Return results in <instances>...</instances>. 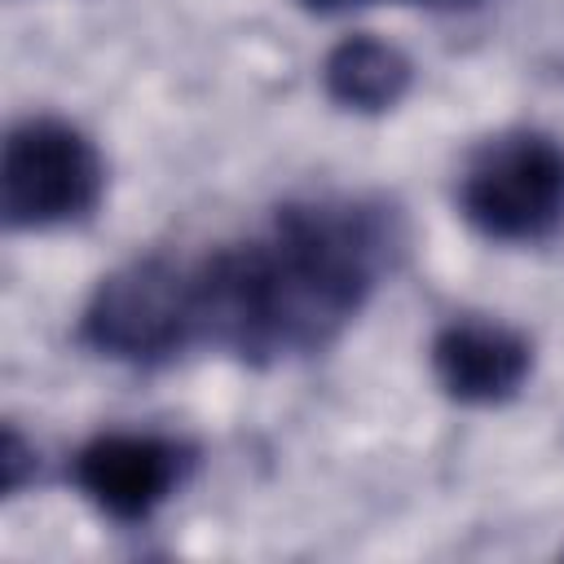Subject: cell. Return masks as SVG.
Segmentation results:
<instances>
[{"mask_svg": "<svg viewBox=\"0 0 564 564\" xmlns=\"http://www.w3.org/2000/svg\"><path fill=\"white\" fill-rule=\"evenodd\" d=\"M397 247V212L375 198L282 203L260 234L189 260L194 348L251 366L322 352L366 308Z\"/></svg>", "mask_w": 564, "mask_h": 564, "instance_id": "6da1fadb", "label": "cell"}, {"mask_svg": "<svg viewBox=\"0 0 564 564\" xmlns=\"http://www.w3.org/2000/svg\"><path fill=\"white\" fill-rule=\"evenodd\" d=\"M432 375L441 392L458 405H502L511 401L529 370L533 348L520 330L489 317H454L432 335Z\"/></svg>", "mask_w": 564, "mask_h": 564, "instance_id": "8992f818", "label": "cell"}, {"mask_svg": "<svg viewBox=\"0 0 564 564\" xmlns=\"http://www.w3.org/2000/svg\"><path fill=\"white\" fill-rule=\"evenodd\" d=\"M106 189L97 145L66 119H22L4 137L0 212L9 229H53L88 216Z\"/></svg>", "mask_w": 564, "mask_h": 564, "instance_id": "277c9868", "label": "cell"}, {"mask_svg": "<svg viewBox=\"0 0 564 564\" xmlns=\"http://www.w3.org/2000/svg\"><path fill=\"white\" fill-rule=\"evenodd\" d=\"M414 84V66L410 57L379 40V35H344L326 62H322V88L326 97L339 106V110H352V115H383L392 110Z\"/></svg>", "mask_w": 564, "mask_h": 564, "instance_id": "52a82bcc", "label": "cell"}, {"mask_svg": "<svg viewBox=\"0 0 564 564\" xmlns=\"http://www.w3.org/2000/svg\"><path fill=\"white\" fill-rule=\"evenodd\" d=\"M295 4L308 9V13L330 18V13H348V9H361V4H375V0H295Z\"/></svg>", "mask_w": 564, "mask_h": 564, "instance_id": "9c48e42d", "label": "cell"}, {"mask_svg": "<svg viewBox=\"0 0 564 564\" xmlns=\"http://www.w3.org/2000/svg\"><path fill=\"white\" fill-rule=\"evenodd\" d=\"M31 476H35V445L13 423H4V436H0V494L18 498Z\"/></svg>", "mask_w": 564, "mask_h": 564, "instance_id": "ba28073f", "label": "cell"}, {"mask_svg": "<svg viewBox=\"0 0 564 564\" xmlns=\"http://www.w3.org/2000/svg\"><path fill=\"white\" fill-rule=\"evenodd\" d=\"M194 449L154 432H101L70 458L75 489L115 524L150 520L185 480Z\"/></svg>", "mask_w": 564, "mask_h": 564, "instance_id": "5b68a950", "label": "cell"}, {"mask_svg": "<svg viewBox=\"0 0 564 564\" xmlns=\"http://www.w3.org/2000/svg\"><path fill=\"white\" fill-rule=\"evenodd\" d=\"M79 344L128 366H159L194 348L189 260L154 251L106 273L79 313Z\"/></svg>", "mask_w": 564, "mask_h": 564, "instance_id": "3957f363", "label": "cell"}, {"mask_svg": "<svg viewBox=\"0 0 564 564\" xmlns=\"http://www.w3.org/2000/svg\"><path fill=\"white\" fill-rule=\"evenodd\" d=\"M432 4H467V0H432Z\"/></svg>", "mask_w": 564, "mask_h": 564, "instance_id": "30bf717a", "label": "cell"}, {"mask_svg": "<svg viewBox=\"0 0 564 564\" xmlns=\"http://www.w3.org/2000/svg\"><path fill=\"white\" fill-rule=\"evenodd\" d=\"M463 220L494 242H542L564 225V145L538 128L480 141L458 176Z\"/></svg>", "mask_w": 564, "mask_h": 564, "instance_id": "7a4b0ae2", "label": "cell"}]
</instances>
